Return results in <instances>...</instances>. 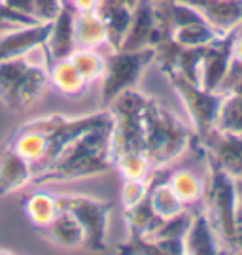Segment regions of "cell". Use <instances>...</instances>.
<instances>
[{
	"mask_svg": "<svg viewBox=\"0 0 242 255\" xmlns=\"http://www.w3.org/2000/svg\"><path fill=\"white\" fill-rule=\"evenodd\" d=\"M157 30L159 27H157V19H155L153 0H138L133 8L129 32L123 40L121 49L135 51V49H144V47H153Z\"/></svg>",
	"mask_w": 242,
	"mask_h": 255,
	"instance_id": "13",
	"label": "cell"
},
{
	"mask_svg": "<svg viewBox=\"0 0 242 255\" xmlns=\"http://www.w3.org/2000/svg\"><path fill=\"white\" fill-rule=\"evenodd\" d=\"M47 85H49V76H47V59L44 55L40 61L34 59L30 63L17 85L8 93L2 104L15 114H23L38 102V99L47 89Z\"/></svg>",
	"mask_w": 242,
	"mask_h": 255,
	"instance_id": "9",
	"label": "cell"
},
{
	"mask_svg": "<svg viewBox=\"0 0 242 255\" xmlns=\"http://www.w3.org/2000/svg\"><path fill=\"white\" fill-rule=\"evenodd\" d=\"M193 149L218 164L233 180H242V134L214 128L203 142H195Z\"/></svg>",
	"mask_w": 242,
	"mask_h": 255,
	"instance_id": "7",
	"label": "cell"
},
{
	"mask_svg": "<svg viewBox=\"0 0 242 255\" xmlns=\"http://www.w3.org/2000/svg\"><path fill=\"white\" fill-rule=\"evenodd\" d=\"M40 233L47 238V242H51L57 248H63V250H80L85 242V235H83L81 225L76 221V218L70 212L64 208H61L57 218L51 221V225Z\"/></svg>",
	"mask_w": 242,
	"mask_h": 255,
	"instance_id": "20",
	"label": "cell"
},
{
	"mask_svg": "<svg viewBox=\"0 0 242 255\" xmlns=\"http://www.w3.org/2000/svg\"><path fill=\"white\" fill-rule=\"evenodd\" d=\"M49 30H51V21L49 23L38 21L32 25H19L9 28L6 34L0 36V61L25 57L36 49H42L47 42Z\"/></svg>",
	"mask_w": 242,
	"mask_h": 255,
	"instance_id": "10",
	"label": "cell"
},
{
	"mask_svg": "<svg viewBox=\"0 0 242 255\" xmlns=\"http://www.w3.org/2000/svg\"><path fill=\"white\" fill-rule=\"evenodd\" d=\"M57 199L61 208L68 210L83 229L85 235L83 248L87 252H106L112 204L78 193L57 195Z\"/></svg>",
	"mask_w": 242,
	"mask_h": 255,
	"instance_id": "6",
	"label": "cell"
},
{
	"mask_svg": "<svg viewBox=\"0 0 242 255\" xmlns=\"http://www.w3.org/2000/svg\"><path fill=\"white\" fill-rule=\"evenodd\" d=\"M163 74L169 80L174 93L178 95L180 102H182V106L188 114L197 142H203L216 128L220 106L224 102V93L208 91L205 87H201L199 83L191 82L186 76L174 72V70Z\"/></svg>",
	"mask_w": 242,
	"mask_h": 255,
	"instance_id": "4",
	"label": "cell"
},
{
	"mask_svg": "<svg viewBox=\"0 0 242 255\" xmlns=\"http://www.w3.org/2000/svg\"><path fill=\"white\" fill-rule=\"evenodd\" d=\"M184 248L186 254H224L222 240L205 210L197 208L193 212L189 227L184 235Z\"/></svg>",
	"mask_w": 242,
	"mask_h": 255,
	"instance_id": "15",
	"label": "cell"
},
{
	"mask_svg": "<svg viewBox=\"0 0 242 255\" xmlns=\"http://www.w3.org/2000/svg\"><path fill=\"white\" fill-rule=\"evenodd\" d=\"M6 144L13 147L25 161H28V163L32 164V172H34V168H38L45 161L47 149H49V140H47V136L42 134L40 130L27 127L25 123L19 125L9 134Z\"/></svg>",
	"mask_w": 242,
	"mask_h": 255,
	"instance_id": "18",
	"label": "cell"
},
{
	"mask_svg": "<svg viewBox=\"0 0 242 255\" xmlns=\"http://www.w3.org/2000/svg\"><path fill=\"white\" fill-rule=\"evenodd\" d=\"M148 197H150L155 216L161 219H171L188 210L184 206V202L176 197V193L171 189V185L167 183V168H157L152 172Z\"/></svg>",
	"mask_w": 242,
	"mask_h": 255,
	"instance_id": "19",
	"label": "cell"
},
{
	"mask_svg": "<svg viewBox=\"0 0 242 255\" xmlns=\"http://www.w3.org/2000/svg\"><path fill=\"white\" fill-rule=\"evenodd\" d=\"M237 28L216 36L207 47L201 63V87L208 91H218L233 63V42Z\"/></svg>",
	"mask_w": 242,
	"mask_h": 255,
	"instance_id": "8",
	"label": "cell"
},
{
	"mask_svg": "<svg viewBox=\"0 0 242 255\" xmlns=\"http://www.w3.org/2000/svg\"><path fill=\"white\" fill-rule=\"evenodd\" d=\"M123 219H125L127 229H129V235H136V237L144 238L152 237L155 229L163 223V219L157 218L153 212L150 197H146L144 201H140L131 208H123Z\"/></svg>",
	"mask_w": 242,
	"mask_h": 255,
	"instance_id": "24",
	"label": "cell"
},
{
	"mask_svg": "<svg viewBox=\"0 0 242 255\" xmlns=\"http://www.w3.org/2000/svg\"><path fill=\"white\" fill-rule=\"evenodd\" d=\"M97 13L102 19L104 28H106V46L110 47V51L121 49L123 40L129 32L133 8L119 2V0H100Z\"/></svg>",
	"mask_w": 242,
	"mask_h": 255,
	"instance_id": "16",
	"label": "cell"
},
{
	"mask_svg": "<svg viewBox=\"0 0 242 255\" xmlns=\"http://www.w3.org/2000/svg\"><path fill=\"white\" fill-rule=\"evenodd\" d=\"M171 36L180 47H205L220 34L207 23H193L174 28Z\"/></svg>",
	"mask_w": 242,
	"mask_h": 255,
	"instance_id": "28",
	"label": "cell"
},
{
	"mask_svg": "<svg viewBox=\"0 0 242 255\" xmlns=\"http://www.w3.org/2000/svg\"><path fill=\"white\" fill-rule=\"evenodd\" d=\"M167 183L176 193L186 208H201L207 193V178L188 166H180L167 172Z\"/></svg>",
	"mask_w": 242,
	"mask_h": 255,
	"instance_id": "17",
	"label": "cell"
},
{
	"mask_svg": "<svg viewBox=\"0 0 242 255\" xmlns=\"http://www.w3.org/2000/svg\"><path fill=\"white\" fill-rule=\"evenodd\" d=\"M74 68L80 72V76L89 83L100 82L104 74V55L99 53V49H89V47H76L68 57Z\"/></svg>",
	"mask_w": 242,
	"mask_h": 255,
	"instance_id": "27",
	"label": "cell"
},
{
	"mask_svg": "<svg viewBox=\"0 0 242 255\" xmlns=\"http://www.w3.org/2000/svg\"><path fill=\"white\" fill-rule=\"evenodd\" d=\"M64 2H68L76 11H93L100 4V0H64Z\"/></svg>",
	"mask_w": 242,
	"mask_h": 255,
	"instance_id": "33",
	"label": "cell"
},
{
	"mask_svg": "<svg viewBox=\"0 0 242 255\" xmlns=\"http://www.w3.org/2000/svg\"><path fill=\"white\" fill-rule=\"evenodd\" d=\"M28 183H32V164L4 144L0 151V199L21 191Z\"/></svg>",
	"mask_w": 242,
	"mask_h": 255,
	"instance_id": "14",
	"label": "cell"
},
{
	"mask_svg": "<svg viewBox=\"0 0 242 255\" xmlns=\"http://www.w3.org/2000/svg\"><path fill=\"white\" fill-rule=\"evenodd\" d=\"M233 59L242 63V25L237 27V36L233 42Z\"/></svg>",
	"mask_w": 242,
	"mask_h": 255,
	"instance_id": "34",
	"label": "cell"
},
{
	"mask_svg": "<svg viewBox=\"0 0 242 255\" xmlns=\"http://www.w3.org/2000/svg\"><path fill=\"white\" fill-rule=\"evenodd\" d=\"M23 212L27 216L28 223L36 231H44L45 227L51 225V221L61 212V204L57 195H51L47 191H34L27 195V199L23 202Z\"/></svg>",
	"mask_w": 242,
	"mask_h": 255,
	"instance_id": "22",
	"label": "cell"
},
{
	"mask_svg": "<svg viewBox=\"0 0 242 255\" xmlns=\"http://www.w3.org/2000/svg\"><path fill=\"white\" fill-rule=\"evenodd\" d=\"M38 51V49H36ZM32 51L30 55L25 57H17V59H8V61H0V101H4L8 97V93L17 85V82L21 80V76L25 74L30 63L34 61L32 55L36 53Z\"/></svg>",
	"mask_w": 242,
	"mask_h": 255,
	"instance_id": "29",
	"label": "cell"
},
{
	"mask_svg": "<svg viewBox=\"0 0 242 255\" xmlns=\"http://www.w3.org/2000/svg\"><path fill=\"white\" fill-rule=\"evenodd\" d=\"M205 161H207L208 178L203 206L222 240L224 252H231L235 227H237V206H239L237 180H233L229 174H225L210 159L205 157Z\"/></svg>",
	"mask_w": 242,
	"mask_h": 255,
	"instance_id": "3",
	"label": "cell"
},
{
	"mask_svg": "<svg viewBox=\"0 0 242 255\" xmlns=\"http://www.w3.org/2000/svg\"><path fill=\"white\" fill-rule=\"evenodd\" d=\"M104 74L100 78V101L110 104L121 93L135 89L144 72L150 68V64L155 63V49L144 47V49H117L110 51L104 57Z\"/></svg>",
	"mask_w": 242,
	"mask_h": 255,
	"instance_id": "5",
	"label": "cell"
},
{
	"mask_svg": "<svg viewBox=\"0 0 242 255\" xmlns=\"http://www.w3.org/2000/svg\"><path fill=\"white\" fill-rule=\"evenodd\" d=\"M32 4H34V17L42 23H49L61 11L64 0H32Z\"/></svg>",
	"mask_w": 242,
	"mask_h": 255,
	"instance_id": "31",
	"label": "cell"
},
{
	"mask_svg": "<svg viewBox=\"0 0 242 255\" xmlns=\"http://www.w3.org/2000/svg\"><path fill=\"white\" fill-rule=\"evenodd\" d=\"M47 76H49V85L66 99H78L89 89V83L74 68L70 59H61L47 64Z\"/></svg>",
	"mask_w": 242,
	"mask_h": 255,
	"instance_id": "21",
	"label": "cell"
},
{
	"mask_svg": "<svg viewBox=\"0 0 242 255\" xmlns=\"http://www.w3.org/2000/svg\"><path fill=\"white\" fill-rule=\"evenodd\" d=\"M121 206L123 208H131L144 201L150 193V183H152V176L150 178H136V180H121Z\"/></svg>",
	"mask_w": 242,
	"mask_h": 255,
	"instance_id": "30",
	"label": "cell"
},
{
	"mask_svg": "<svg viewBox=\"0 0 242 255\" xmlns=\"http://www.w3.org/2000/svg\"><path fill=\"white\" fill-rule=\"evenodd\" d=\"M74 23H76V9L68 2H64L57 17L51 21V30L44 46L47 64L68 59L72 51L76 49V34H74Z\"/></svg>",
	"mask_w": 242,
	"mask_h": 255,
	"instance_id": "11",
	"label": "cell"
},
{
	"mask_svg": "<svg viewBox=\"0 0 242 255\" xmlns=\"http://www.w3.org/2000/svg\"><path fill=\"white\" fill-rule=\"evenodd\" d=\"M0 2H2L6 8L13 9V11H17V13L34 17V4H32V0H0Z\"/></svg>",
	"mask_w": 242,
	"mask_h": 255,
	"instance_id": "32",
	"label": "cell"
},
{
	"mask_svg": "<svg viewBox=\"0 0 242 255\" xmlns=\"http://www.w3.org/2000/svg\"><path fill=\"white\" fill-rule=\"evenodd\" d=\"M74 34H76V46L99 49L106 44V28L102 19L99 17L97 9L93 11H76V23H74Z\"/></svg>",
	"mask_w": 242,
	"mask_h": 255,
	"instance_id": "23",
	"label": "cell"
},
{
	"mask_svg": "<svg viewBox=\"0 0 242 255\" xmlns=\"http://www.w3.org/2000/svg\"><path fill=\"white\" fill-rule=\"evenodd\" d=\"M114 170L121 176V180H136V178H150L153 166L144 151L129 149L114 157Z\"/></svg>",
	"mask_w": 242,
	"mask_h": 255,
	"instance_id": "26",
	"label": "cell"
},
{
	"mask_svg": "<svg viewBox=\"0 0 242 255\" xmlns=\"http://www.w3.org/2000/svg\"><path fill=\"white\" fill-rule=\"evenodd\" d=\"M110 134L112 121L74 138L59 151L53 161H49L40 170H34L32 183L42 185L53 182L85 180L114 170Z\"/></svg>",
	"mask_w": 242,
	"mask_h": 255,
	"instance_id": "1",
	"label": "cell"
},
{
	"mask_svg": "<svg viewBox=\"0 0 242 255\" xmlns=\"http://www.w3.org/2000/svg\"><path fill=\"white\" fill-rule=\"evenodd\" d=\"M216 128L225 130V132L242 134V85L224 95Z\"/></svg>",
	"mask_w": 242,
	"mask_h": 255,
	"instance_id": "25",
	"label": "cell"
},
{
	"mask_svg": "<svg viewBox=\"0 0 242 255\" xmlns=\"http://www.w3.org/2000/svg\"><path fill=\"white\" fill-rule=\"evenodd\" d=\"M197 9L218 34L242 25V0H184Z\"/></svg>",
	"mask_w": 242,
	"mask_h": 255,
	"instance_id": "12",
	"label": "cell"
},
{
	"mask_svg": "<svg viewBox=\"0 0 242 255\" xmlns=\"http://www.w3.org/2000/svg\"><path fill=\"white\" fill-rule=\"evenodd\" d=\"M197 142L193 128L155 99H148L144 108V153L153 170L169 168Z\"/></svg>",
	"mask_w": 242,
	"mask_h": 255,
	"instance_id": "2",
	"label": "cell"
},
{
	"mask_svg": "<svg viewBox=\"0 0 242 255\" xmlns=\"http://www.w3.org/2000/svg\"><path fill=\"white\" fill-rule=\"evenodd\" d=\"M119 2H123V4H127V6H131V8H135V4L138 2V0H119Z\"/></svg>",
	"mask_w": 242,
	"mask_h": 255,
	"instance_id": "35",
	"label": "cell"
}]
</instances>
